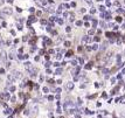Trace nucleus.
Masks as SVG:
<instances>
[{
	"label": "nucleus",
	"mask_w": 125,
	"mask_h": 118,
	"mask_svg": "<svg viewBox=\"0 0 125 118\" xmlns=\"http://www.w3.org/2000/svg\"><path fill=\"white\" fill-rule=\"evenodd\" d=\"M2 14H6V15H11L12 13H13V10H12L11 7H5V8H2V12H1Z\"/></svg>",
	"instance_id": "nucleus-1"
},
{
	"label": "nucleus",
	"mask_w": 125,
	"mask_h": 118,
	"mask_svg": "<svg viewBox=\"0 0 125 118\" xmlns=\"http://www.w3.org/2000/svg\"><path fill=\"white\" fill-rule=\"evenodd\" d=\"M14 81H15V78H14V76L12 75V74L7 75V86H10L11 83H14Z\"/></svg>",
	"instance_id": "nucleus-2"
},
{
	"label": "nucleus",
	"mask_w": 125,
	"mask_h": 118,
	"mask_svg": "<svg viewBox=\"0 0 125 118\" xmlns=\"http://www.w3.org/2000/svg\"><path fill=\"white\" fill-rule=\"evenodd\" d=\"M0 59H1V61H2V62H5L6 60H7V53L2 50V52H1V54H0Z\"/></svg>",
	"instance_id": "nucleus-3"
},
{
	"label": "nucleus",
	"mask_w": 125,
	"mask_h": 118,
	"mask_svg": "<svg viewBox=\"0 0 125 118\" xmlns=\"http://www.w3.org/2000/svg\"><path fill=\"white\" fill-rule=\"evenodd\" d=\"M12 75L14 76V78H21V73L20 71H14Z\"/></svg>",
	"instance_id": "nucleus-4"
},
{
	"label": "nucleus",
	"mask_w": 125,
	"mask_h": 118,
	"mask_svg": "<svg viewBox=\"0 0 125 118\" xmlns=\"http://www.w3.org/2000/svg\"><path fill=\"white\" fill-rule=\"evenodd\" d=\"M74 88V83L73 82H68V84H67V90H71Z\"/></svg>",
	"instance_id": "nucleus-5"
},
{
	"label": "nucleus",
	"mask_w": 125,
	"mask_h": 118,
	"mask_svg": "<svg viewBox=\"0 0 125 118\" xmlns=\"http://www.w3.org/2000/svg\"><path fill=\"white\" fill-rule=\"evenodd\" d=\"M5 98L7 99V101H8V99H11V96H10V94H8V92H6L5 94Z\"/></svg>",
	"instance_id": "nucleus-6"
},
{
	"label": "nucleus",
	"mask_w": 125,
	"mask_h": 118,
	"mask_svg": "<svg viewBox=\"0 0 125 118\" xmlns=\"http://www.w3.org/2000/svg\"><path fill=\"white\" fill-rule=\"evenodd\" d=\"M39 4H40V5H44V4H46V0H40Z\"/></svg>",
	"instance_id": "nucleus-7"
},
{
	"label": "nucleus",
	"mask_w": 125,
	"mask_h": 118,
	"mask_svg": "<svg viewBox=\"0 0 125 118\" xmlns=\"http://www.w3.org/2000/svg\"><path fill=\"white\" fill-rule=\"evenodd\" d=\"M25 67H26V68H29V67H31V63H29V62H26V63H25Z\"/></svg>",
	"instance_id": "nucleus-8"
},
{
	"label": "nucleus",
	"mask_w": 125,
	"mask_h": 118,
	"mask_svg": "<svg viewBox=\"0 0 125 118\" xmlns=\"http://www.w3.org/2000/svg\"><path fill=\"white\" fill-rule=\"evenodd\" d=\"M10 91H15V86H11V88H10Z\"/></svg>",
	"instance_id": "nucleus-9"
},
{
	"label": "nucleus",
	"mask_w": 125,
	"mask_h": 118,
	"mask_svg": "<svg viewBox=\"0 0 125 118\" xmlns=\"http://www.w3.org/2000/svg\"><path fill=\"white\" fill-rule=\"evenodd\" d=\"M61 73H62V69H57V70H56V74H57V75H60Z\"/></svg>",
	"instance_id": "nucleus-10"
},
{
	"label": "nucleus",
	"mask_w": 125,
	"mask_h": 118,
	"mask_svg": "<svg viewBox=\"0 0 125 118\" xmlns=\"http://www.w3.org/2000/svg\"><path fill=\"white\" fill-rule=\"evenodd\" d=\"M11 111H12L11 109H7V110H6V111H5V113H6V115H8V113L11 112Z\"/></svg>",
	"instance_id": "nucleus-11"
},
{
	"label": "nucleus",
	"mask_w": 125,
	"mask_h": 118,
	"mask_svg": "<svg viewBox=\"0 0 125 118\" xmlns=\"http://www.w3.org/2000/svg\"><path fill=\"white\" fill-rule=\"evenodd\" d=\"M71 55H73V53H71V52H69V53H67V56H68V57H70Z\"/></svg>",
	"instance_id": "nucleus-12"
},
{
	"label": "nucleus",
	"mask_w": 125,
	"mask_h": 118,
	"mask_svg": "<svg viewBox=\"0 0 125 118\" xmlns=\"http://www.w3.org/2000/svg\"><path fill=\"white\" fill-rule=\"evenodd\" d=\"M4 73H5V69H2V68H1V69H0V74H4Z\"/></svg>",
	"instance_id": "nucleus-13"
},
{
	"label": "nucleus",
	"mask_w": 125,
	"mask_h": 118,
	"mask_svg": "<svg viewBox=\"0 0 125 118\" xmlns=\"http://www.w3.org/2000/svg\"><path fill=\"white\" fill-rule=\"evenodd\" d=\"M64 44H65V46H67V47H69V46H70V42H68V41H67V42H65Z\"/></svg>",
	"instance_id": "nucleus-14"
},
{
	"label": "nucleus",
	"mask_w": 125,
	"mask_h": 118,
	"mask_svg": "<svg viewBox=\"0 0 125 118\" xmlns=\"http://www.w3.org/2000/svg\"><path fill=\"white\" fill-rule=\"evenodd\" d=\"M43 91L44 92H48V88H43Z\"/></svg>",
	"instance_id": "nucleus-15"
}]
</instances>
